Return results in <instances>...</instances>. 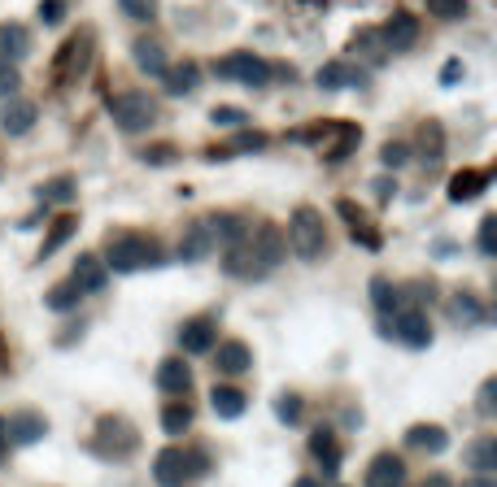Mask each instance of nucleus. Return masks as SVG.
<instances>
[{"label":"nucleus","instance_id":"3c124183","mask_svg":"<svg viewBox=\"0 0 497 487\" xmlns=\"http://www.w3.org/2000/svg\"><path fill=\"white\" fill-rule=\"evenodd\" d=\"M493 391H497V379H484L480 383V418H493Z\"/></svg>","mask_w":497,"mask_h":487},{"label":"nucleus","instance_id":"393cba45","mask_svg":"<svg viewBox=\"0 0 497 487\" xmlns=\"http://www.w3.org/2000/svg\"><path fill=\"white\" fill-rule=\"evenodd\" d=\"M406 449H410V452H432V457H440V452L450 449V431L437 427V422H415V427L406 431Z\"/></svg>","mask_w":497,"mask_h":487},{"label":"nucleus","instance_id":"13d9d810","mask_svg":"<svg viewBox=\"0 0 497 487\" xmlns=\"http://www.w3.org/2000/svg\"><path fill=\"white\" fill-rule=\"evenodd\" d=\"M293 487H323V483H318L315 474H301V479H297V483H293Z\"/></svg>","mask_w":497,"mask_h":487},{"label":"nucleus","instance_id":"603ef678","mask_svg":"<svg viewBox=\"0 0 497 487\" xmlns=\"http://www.w3.org/2000/svg\"><path fill=\"white\" fill-rule=\"evenodd\" d=\"M462 75H467V66H462V61H445V66H440V87H454V83H458V78H462Z\"/></svg>","mask_w":497,"mask_h":487},{"label":"nucleus","instance_id":"2f4dec72","mask_svg":"<svg viewBox=\"0 0 497 487\" xmlns=\"http://www.w3.org/2000/svg\"><path fill=\"white\" fill-rule=\"evenodd\" d=\"M205 222H210L214 244H240L244 235L254 231V227H249V218H240V214H210Z\"/></svg>","mask_w":497,"mask_h":487},{"label":"nucleus","instance_id":"473e14b6","mask_svg":"<svg viewBox=\"0 0 497 487\" xmlns=\"http://www.w3.org/2000/svg\"><path fill=\"white\" fill-rule=\"evenodd\" d=\"M349 53H362L371 66H384V61H388V44L379 36V26H362L358 36L349 39Z\"/></svg>","mask_w":497,"mask_h":487},{"label":"nucleus","instance_id":"052dcab7","mask_svg":"<svg viewBox=\"0 0 497 487\" xmlns=\"http://www.w3.org/2000/svg\"><path fill=\"white\" fill-rule=\"evenodd\" d=\"M9 352H5V340H0V370H9V361H5Z\"/></svg>","mask_w":497,"mask_h":487},{"label":"nucleus","instance_id":"7ed1b4c3","mask_svg":"<svg viewBox=\"0 0 497 487\" xmlns=\"http://www.w3.org/2000/svg\"><path fill=\"white\" fill-rule=\"evenodd\" d=\"M288 249L301 257V261H318L327 257V227H323V214L315 205H297L293 218H288Z\"/></svg>","mask_w":497,"mask_h":487},{"label":"nucleus","instance_id":"72a5a7b5","mask_svg":"<svg viewBox=\"0 0 497 487\" xmlns=\"http://www.w3.org/2000/svg\"><path fill=\"white\" fill-rule=\"evenodd\" d=\"M462 462L476 470V474H493V470H497V440H493V435H480V440H471V444H467V452H462Z\"/></svg>","mask_w":497,"mask_h":487},{"label":"nucleus","instance_id":"f704fd0d","mask_svg":"<svg viewBox=\"0 0 497 487\" xmlns=\"http://www.w3.org/2000/svg\"><path fill=\"white\" fill-rule=\"evenodd\" d=\"M131 57H136V66L144 75H153V78H161V70L171 66V61H166V48H161L158 39H136V44H131Z\"/></svg>","mask_w":497,"mask_h":487},{"label":"nucleus","instance_id":"8fccbe9b","mask_svg":"<svg viewBox=\"0 0 497 487\" xmlns=\"http://www.w3.org/2000/svg\"><path fill=\"white\" fill-rule=\"evenodd\" d=\"M40 22L44 26H61L66 22V0H40Z\"/></svg>","mask_w":497,"mask_h":487},{"label":"nucleus","instance_id":"c756f323","mask_svg":"<svg viewBox=\"0 0 497 487\" xmlns=\"http://www.w3.org/2000/svg\"><path fill=\"white\" fill-rule=\"evenodd\" d=\"M367 296H371V305H376L379 318H393L398 309H406V300H401V288L393 283V279H384V274H376V279H371Z\"/></svg>","mask_w":497,"mask_h":487},{"label":"nucleus","instance_id":"5701e85b","mask_svg":"<svg viewBox=\"0 0 497 487\" xmlns=\"http://www.w3.org/2000/svg\"><path fill=\"white\" fill-rule=\"evenodd\" d=\"M70 279L79 283L83 296H97L109 288V270H105V261H100L97 253H79L75 257V270H70Z\"/></svg>","mask_w":497,"mask_h":487},{"label":"nucleus","instance_id":"f257e3e1","mask_svg":"<svg viewBox=\"0 0 497 487\" xmlns=\"http://www.w3.org/2000/svg\"><path fill=\"white\" fill-rule=\"evenodd\" d=\"M100 261H105L109 274H140V270H158L166 253H161L158 235L149 231H109Z\"/></svg>","mask_w":497,"mask_h":487},{"label":"nucleus","instance_id":"39448f33","mask_svg":"<svg viewBox=\"0 0 497 487\" xmlns=\"http://www.w3.org/2000/svg\"><path fill=\"white\" fill-rule=\"evenodd\" d=\"M109 117H114V127H119L122 136H144V131L158 127L161 105L149 92H119V96L109 100Z\"/></svg>","mask_w":497,"mask_h":487},{"label":"nucleus","instance_id":"4468645a","mask_svg":"<svg viewBox=\"0 0 497 487\" xmlns=\"http://www.w3.org/2000/svg\"><path fill=\"white\" fill-rule=\"evenodd\" d=\"M219 344V322L210 318V313H201V318H188L180 327V349L188 357H205V352Z\"/></svg>","mask_w":497,"mask_h":487},{"label":"nucleus","instance_id":"f8f14e48","mask_svg":"<svg viewBox=\"0 0 497 487\" xmlns=\"http://www.w3.org/2000/svg\"><path fill=\"white\" fill-rule=\"evenodd\" d=\"M5 435H9V444L31 449V444H40L44 435H48V418L40 410H18L5 418Z\"/></svg>","mask_w":497,"mask_h":487},{"label":"nucleus","instance_id":"864d4df0","mask_svg":"<svg viewBox=\"0 0 497 487\" xmlns=\"http://www.w3.org/2000/svg\"><path fill=\"white\" fill-rule=\"evenodd\" d=\"M419 487H454V479H450L445 470H432V474H428V479H423Z\"/></svg>","mask_w":497,"mask_h":487},{"label":"nucleus","instance_id":"a19ab883","mask_svg":"<svg viewBox=\"0 0 497 487\" xmlns=\"http://www.w3.org/2000/svg\"><path fill=\"white\" fill-rule=\"evenodd\" d=\"M266 144H271V139L262 136V131H240V136L232 139V144H223V153H227V157H240V153H262Z\"/></svg>","mask_w":497,"mask_h":487},{"label":"nucleus","instance_id":"bf43d9fd","mask_svg":"<svg viewBox=\"0 0 497 487\" xmlns=\"http://www.w3.org/2000/svg\"><path fill=\"white\" fill-rule=\"evenodd\" d=\"M9 449V435H5V418H0V452Z\"/></svg>","mask_w":497,"mask_h":487},{"label":"nucleus","instance_id":"c9c22d12","mask_svg":"<svg viewBox=\"0 0 497 487\" xmlns=\"http://www.w3.org/2000/svg\"><path fill=\"white\" fill-rule=\"evenodd\" d=\"M36 196H40V205H75L79 183H75L70 175H57V178H48V183H40V188H36Z\"/></svg>","mask_w":497,"mask_h":487},{"label":"nucleus","instance_id":"cd10ccee","mask_svg":"<svg viewBox=\"0 0 497 487\" xmlns=\"http://www.w3.org/2000/svg\"><path fill=\"white\" fill-rule=\"evenodd\" d=\"M161 83H166V92H171V96H192V92L201 87V66H197V61L166 66V70H161Z\"/></svg>","mask_w":497,"mask_h":487},{"label":"nucleus","instance_id":"4be33fe9","mask_svg":"<svg viewBox=\"0 0 497 487\" xmlns=\"http://www.w3.org/2000/svg\"><path fill=\"white\" fill-rule=\"evenodd\" d=\"M362 487H406V462L398 452H376L371 466H367Z\"/></svg>","mask_w":497,"mask_h":487},{"label":"nucleus","instance_id":"ddd939ff","mask_svg":"<svg viewBox=\"0 0 497 487\" xmlns=\"http://www.w3.org/2000/svg\"><path fill=\"white\" fill-rule=\"evenodd\" d=\"M249 249L262 257V266L275 274L279 266H284V257H288V239H284V231L279 227H271V222H262V227H254L249 231Z\"/></svg>","mask_w":497,"mask_h":487},{"label":"nucleus","instance_id":"a878e982","mask_svg":"<svg viewBox=\"0 0 497 487\" xmlns=\"http://www.w3.org/2000/svg\"><path fill=\"white\" fill-rule=\"evenodd\" d=\"M315 83L323 92H345V87H358L362 83V70L349 66V61H327V66H318Z\"/></svg>","mask_w":497,"mask_h":487},{"label":"nucleus","instance_id":"bb28decb","mask_svg":"<svg viewBox=\"0 0 497 487\" xmlns=\"http://www.w3.org/2000/svg\"><path fill=\"white\" fill-rule=\"evenodd\" d=\"M192 422H197V410H192L188 396H171V401L161 405V431H166V435H188Z\"/></svg>","mask_w":497,"mask_h":487},{"label":"nucleus","instance_id":"4d7b16f0","mask_svg":"<svg viewBox=\"0 0 497 487\" xmlns=\"http://www.w3.org/2000/svg\"><path fill=\"white\" fill-rule=\"evenodd\" d=\"M437 257L445 261V257H454V239H437Z\"/></svg>","mask_w":497,"mask_h":487},{"label":"nucleus","instance_id":"f03ea898","mask_svg":"<svg viewBox=\"0 0 497 487\" xmlns=\"http://www.w3.org/2000/svg\"><path fill=\"white\" fill-rule=\"evenodd\" d=\"M293 139L318 148L323 161H332V166H337V161H345V157H354V148L362 144V127H354V122H315V127L293 131Z\"/></svg>","mask_w":497,"mask_h":487},{"label":"nucleus","instance_id":"f3484780","mask_svg":"<svg viewBox=\"0 0 497 487\" xmlns=\"http://www.w3.org/2000/svg\"><path fill=\"white\" fill-rule=\"evenodd\" d=\"M489 183H493V170H476V166H462L454 178H450V188H445V196L454 200V205H471V200H480V196L489 192Z\"/></svg>","mask_w":497,"mask_h":487},{"label":"nucleus","instance_id":"c03bdc74","mask_svg":"<svg viewBox=\"0 0 497 487\" xmlns=\"http://www.w3.org/2000/svg\"><path fill=\"white\" fill-rule=\"evenodd\" d=\"M401 300H406V305H415V309H423V305H432V300H437V283H432V279H428V283L419 279V283H410V288H401Z\"/></svg>","mask_w":497,"mask_h":487},{"label":"nucleus","instance_id":"20e7f679","mask_svg":"<svg viewBox=\"0 0 497 487\" xmlns=\"http://www.w3.org/2000/svg\"><path fill=\"white\" fill-rule=\"evenodd\" d=\"M92 57H97V36L92 31H75V36L61 44L57 53H53V66H48V75L57 87L66 83H79L88 70H92Z\"/></svg>","mask_w":497,"mask_h":487},{"label":"nucleus","instance_id":"de8ad7c7","mask_svg":"<svg viewBox=\"0 0 497 487\" xmlns=\"http://www.w3.org/2000/svg\"><path fill=\"white\" fill-rule=\"evenodd\" d=\"M379 161H384L388 170H401V166L410 161V148H406V144H398V139H388V144L379 148Z\"/></svg>","mask_w":497,"mask_h":487},{"label":"nucleus","instance_id":"aec40b11","mask_svg":"<svg viewBox=\"0 0 497 487\" xmlns=\"http://www.w3.org/2000/svg\"><path fill=\"white\" fill-rule=\"evenodd\" d=\"M310 457L323 466V479H337L340 462H345V449H340L337 431H332V427H315V431H310Z\"/></svg>","mask_w":497,"mask_h":487},{"label":"nucleus","instance_id":"b1692460","mask_svg":"<svg viewBox=\"0 0 497 487\" xmlns=\"http://www.w3.org/2000/svg\"><path fill=\"white\" fill-rule=\"evenodd\" d=\"M210 410H214V418H223V422H236V418H244V410H249V396H244V388H236V383H214Z\"/></svg>","mask_w":497,"mask_h":487},{"label":"nucleus","instance_id":"6e6d98bb","mask_svg":"<svg viewBox=\"0 0 497 487\" xmlns=\"http://www.w3.org/2000/svg\"><path fill=\"white\" fill-rule=\"evenodd\" d=\"M462 487H497V479L493 474H476V479H467Z\"/></svg>","mask_w":497,"mask_h":487},{"label":"nucleus","instance_id":"4c0bfd02","mask_svg":"<svg viewBox=\"0 0 497 487\" xmlns=\"http://www.w3.org/2000/svg\"><path fill=\"white\" fill-rule=\"evenodd\" d=\"M419 157H423V166H437L440 157H445V131H440V122H423L419 127Z\"/></svg>","mask_w":497,"mask_h":487},{"label":"nucleus","instance_id":"09e8293b","mask_svg":"<svg viewBox=\"0 0 497 487\" xmlns=\"http://www.w3.org/2000/svg\"><path fill=\"white\" fill-rule=\"evenodd\" d=\"M18 87H22L18 66H14V61H5V57H0V100H5V96H14Z\"/></svg>","mask_w":497,"mask_h":487},{"label":"nucleus","instance_id":"49530a36","mask_svg":"<svg viewBox=\"0 0 497 487\" xmlns=\"http://www.w3.org/2000/svg\"><path fill=\"white\" fill-rule=\"evenodd\" d=\"M210 122H214V127H244L249 114H244L240 105H214V109H210Z\"/></svg>","mask_w":497,"mask_h":487},{"label":"nucleus","instance_id":"ea45409f","mask_svg":"<svg viewBox=\"0 0 497 487\" xmlns=\"http://www.w3.org/2000/svg\"><path fill=\"white\" fill-rule=\"evenodd\" d=\"M428 14L440 22H458L471 14V0H428Z\"/></svg>","mask_w":497,"mask_h":487},{"label":"nucleus","instance_id":"412c9836","mask_svg":"<svg viewBox=\"0 0 497 487\" xmlns=\"http://www.w3.org/2000/svg\"><path fill=\"white\" fill-rule=\"evenodd\" d=\"M210 352H214V370L227 374V379H240V374L254 370V352H249L244 340H223Z\"/></svg>","mask_w":497,"mask_h":487},{"label":"nucleus","instance_id":"c85d7f7f","mask_svg":"<svg viewBox=\"0 0 497 487\" xmlns=\"http://www.w3.org/2000/svg\"><path fill=\"white\" fill-rule=\"evenodd\" d=\"M75 231H79V218L75 214H57L53 222H48V235H44V244H40V261H48L53 253H61L70 239H75Z\"/></svg>","mask_w":497,"mask_h":487},{"label":"nucleus","instance_id":"7c9ffc66","mask_svg":"<svg viewBox=\"0 0 497 487\" xmlns=\"http://www.w3.org/2000/svg\"><path fill=\"white\" fill-rule=\"evenodd\" d=\"M0 57L5 61L31 57V31L22 22H0Z\"/></svg>","mask_w":497,"mask_h":487},{"label":"nucleus","instance_id":"9b49d317","mask_svg":"<svg viewBox=\"0 0 497 487\" xmlns=\"http://www.w3.org/2000/svg\"><path fill=\"white\" fill-rule=\"evenodd\" d=\"M36 122H40V109H36V100H26V96H5V109H0V131L9 139H18V136H31L36 131Z\"/></svg>","mask_w":497,"mask_h":487},{"label":"nucleus","instance_id":"e433bc0d","mask_svg":"<svg viewBox=\"0 0 497 487\" xmlns=\"http://www.w3.org/2000/svg\"><path fill=\"white\" fill-rule=\"evenodd\" d=\"M79 283L75 279H66V283H53L48 292H44V309H53V313H70V309H79Z\"/></svg>","mask_w":497,"mask_h":487},{"label":"nucleus","instance_id":"79ce46f5","mask_svg":"<svg viewBox=\"0 0 497 487\" xmlns=\"http://www.w3.org/2000/svg\"><path fill=\"white\" fill-rule=\"evenodd\" d=\"M476 249H480V257H497V214H484V218H480Z\"/></svg>","mask_w":497,"mask_h":487},{"label":"nucleus","instance_id":"dca6fc26","mask_svg":"<svg viewBox=\"0 0 497 487\" xmlns=\"http://www.w3.org/2000/svg\"><path fill=\"white\" fill-rule=\"evenodd\" d=\"M214 253V235H210V222L205 218H197V222H188L180 235V249H175V257H180L183 266H197V261H205V257Z\"/></svg>","mask_w":497,"mask_h":487},{"label":"nucleus","instance_id":"2eb2a0df","mask_svg":"<svg viewBox=\"0 0 497 487\" xmlns=\"http://www.w3.org/2000/svg\"><path fill=\"white\" fill-rule=\"evenodd\" d=\"M153 383H158V391L166 401L171 396H188L192 391V366H188V357H161Z\"/></svg>","mask_w":497,"mask_h":487},{"label":"nucleus","instance_id":"9d476101","mask_svg":"<svg viewBox=\"0 0 497 487\" xmlns=\"http://www.w3.org/2000/svg\"><path fill=\"white\" fill-rule=\"evenodd\" d=\"M223 274L227 279H240V283H258L266 279V266H262V257L249 249V235L240 239V244H227V253H223Z\"/></svg>","mask_w":497,"mask_h":487},{"label":"nucleus","instance_id":"6e6552de","mask_svg":"<svg viewBox=\"0 0 497 487\" xmlns=\"http://www.w3.org/2000/svg\"><path fill=\"white\" fill-rule=\"evenodd\" d=\"M214 75L227 83H244V87H266L271 83V61H262L258 53H227L214 61Z\"/></svg>","mask_w":497,"mask_h":487},{"label":"nucleus","instance_id":"58836bf2","mask_svg":"<svg viewBox=\"0 0 497 487\" xmlns=\"http://www.w3.org/2000/svg\"><path fill=\"white\" fill-rule=\"evenodd\" d=\"M275 418L284 427H301V418H305V401H301L297 391H284L275 401Z\"/></svg>","mask_w":497,"mask_h":487},{"label":"nucleus","instance_id":"6ab92c4d","mask_svg":"<svg viewBox=\"0 0 497 487\" xmlns=\"http://www.w3.org/2000/svg\"><path fill=\"white\" fill-rule=\"evenodd\" d=\"M379 36L388 44V53H410L419 44V18L415 14H406V9H393V18L379 26Z\"/></svg>","mask_w":497,"mask_h":487},{"label":"nucleus","instance_id":"a18cd8bd","mask_svg":"<svg viewBox=\"0 0 497 487\" xmlns=\"http://www.w3.org/2000/svg\"><path fill=\"white\" fill-rule=\"evenodd\" d=\"M119 9L131 22H153L158 18V0H119Z\"/></svg>","mask_w":497,"mask_h":487},{"label":"nucleus","instance_id":"5fc2aeb1","mask_svg":"<svg viewBox=\"0 0 497 487\" xmlns=\"http://www.w3.org/2000/svg\"><path fill=\"white\" fill-rule=\"evenodd\" d=\"M393 192H398V183H393V178H376V196H379V200H388Z\"/></svg>","mask_w":497,"mask_h":487},{"label":"nucleus","instance_id":"1a4fd4ad","mask_svg":"<svg viewBox=\"0 0 497 487\" xmlns=\"http://www.w3.org/2000/svg\"><path fill=\"white\" fill-rule=\"evenodd\" d=\"M388 335H398L401 344L410 352H423V349H432V322H428V313L415 309V305H406V309L393 313V327H388Z\"/></svg>","mask_w":497,"mask_h":487},{"label":"nucleus","instance_id":"423d86ee","mask_svg":"<svg viewBox=\"0 0 497 487\" xmlns=\"http://www.w3.org/2000/svg\"><path fill=\"white\" fill-rule=\"evenodd\" d=\"M210 474V457L201 449L183 452V449H161L153 457V483L158 487H188L192 479Z\"/></svg>","mask_w":497,"mask_h":487},{"label":"nucleus","instance_id":"37998d69","mask_svg":"<svg viewBox=\"0 0 497 487\" xmlns=\"http://www.w3.org/2000/svg\"><path fill=\"white\" fill-rule=\"evenodd\" d=\"M136 157L144 166H175V161H180V148H175V144H149V148H140Z\"/></svg>","mask_w":497,"mask_h":487},{"label":"nucleus","instance_id":"a211bd4d","mask_svg":"<svg viewBox=\"0 0 497 487\" xmlns=\"http://www.w3.org/2000/svg\"><path fill=\"white\" fill-rule=\"evenodd\" d=\"M445 318L458 322V327H484V322H489V305H484L476 292L458 288V292L445 300Z\"/></svg>","mask_w":497,"mask_h":487},{"label":"nucleus","instance_id":"0eeeda50","mask_svg":"<svg viewBox=\"0 0 497 487\" xmlns=\"http://www.w3.org/2000/svg\"><path fill=\"white\" fill-rule=\"evenodd\" d=\"M88 449L105 457V462H127L131 452L140 449V431L127 422V418H114V413H105L97 422V435H92V444Z\"/></svg>","mask_w":497,"mask_h":487}]
</instances>
